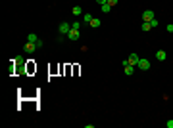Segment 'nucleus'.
I'll use <instances>...</instances> for the list:
<instances>
[{
	"mask_svg": "<svg viewBox=\"0 0 173 128\" xmlns=\"http://www.w3.org/2000/svg\"><path fill=\"white\" fill-rule=\"evenodd\" d=\"M13 61H15V63H25V59H23V56H18V58L13 59Z\"/></svg>",
	"mask_w": 173,
	"mask_h": 128,
	"instance_id": "f3484780",
	"label": "nucleus"
},
{
	"mask_svg": "<svg viewBox=\"0 0 173 128\" xmlns=\"http://www.w3.org/2000/svg\"><path fill=\"white\" fill-rule=\"evenodd\" d=\"M142 31H152V27H150V21H142Z\"/></svg>",
	"mask_w": 173,
	"mask_h": 128,
	"instance_id": "f8f14e48",
	"label": "nucleus"
},
{
	"mask_svg": "<svg viewBox=\"0 0 173 128\" xmlns=\"http://www.w3.org/2000/svg\"><path fill=\"white\" fill-rule=\"evenodd\" d=\"M27 40H29V42H37V44H38V48H42V40L38 38V36L35 34V32H29V34H27Z\"/></svg>",
	"mask_w": 173,
	"mask_h": 128,
	"instance_id": "20e7f679",
	"label": "nucleus"
},
{
	"mask_svg": "<svg viewBox=\"0 0 173 128\" xmlns=\"http://www.w3.org/2000/svg\"><path fill=\"white\" fill-rule=\"evenodd\" d=\"M160 25V23H158V19H156V17H154L152 21H150V27H152V29H156V27Z\"/></svg>",
	"mask_w": 173,
	"mask_h": 128,
	"instance_id": "dca6fc26",
	"label": "nucleus"
},
{
	"mask_svg": "<svg viewBox=\"0 0 173 128\" xmlns=\"http://www.w3.org/2000/svg\"><path fill=\"white\" fill-rule=\"evenodd\" d=\"M156 59H158V61H166V59H167V54L164 50H158V52H156Z\"/></svg>",
	"mask_w": 173,
	"mask_h": 128,
	"instance_id": "1a4fd4ad",
	"label": "nucleus"
},
{
	"mask_svg": "<svg viewBox=\"0 0 173 128\" xmlns=\"http://www.w3.org/2000/svg\"><path fill=\"white\" fill-rule=\"evenodd\" d=\"M167 31H169V32L173 34V25H167Z\"/></svg>",
	"mask_w": 173,
	"mask_h": 128,
	"instance_id": "412c9836",
	"label": "nucleus"
},
{
	"mask_svg": "<svg viewBox=\"0 0 173 128\" xmlns=\"http://www.w3.org/2000/svg\"><path fill=\"white\" fill-rule=\"evenodd\" d=\"M71 29H77V31H81V23H79V21H73V23H71Z\"/></svg>",
	"mask_w": 173,
	"mask_h": 128,
	"instance_id": "2eb2a0df",
	"label": "nucleus"
},
{
	"mask_svg": "<svg viewBox=\"0 0 173 128\" xmlns=\"http://www.w3.org/2000/svg\"><path fill=\"white\" fill-rule=\"evenodd\" d=\"M90 27H94V29H98V27L102 25V21L98 19V17H92V19H90V23H89Z\"/></svg>",
	"mask_w": 173,
	"mask_h": 128,
	"instance_id": "9d476101",
	"label": "nucleus"
},
{
	"mask_svg": "<svg viewBox=\"0 0 173 128\" xmlns=\"http://www.w3.org/2000/svg\"><path fill=\"white\" fill-rule=\"evenodd\" d=\"M35 50H38V44H37V42H29V40H27V42H25V52L33 54Z\"/></svg>",
	"mask_w": 173,
	"mask_h": 128,
	"instance_id": "39448f33",
	"label": "nucleus"
},
{
	"mask_svg": "<svg viewBox=\"0 0 173 128\" xmlns=\"http://www.w3.org/2000/svg\"><path fill=\"white\" fill-rule=\"evenodd\" d=\"M154 17H156V15H154L152 10H144V12H142V21H152Z\"/></svg>",
	"mask_w": 173,
	"mask_h": 128,
	"instance_id": "423d86ee",
	"label": "nucleus"
},
{
	"mask_svg": "<svg viewBox=\"0 0 173 128\" xmlns=\"http://www.w3.org/2000/svg\"><path fill=\"white\" fill-rule=\"evenodd\" d=\"M123 71H125V75L127 77H131V75H135V65H123Z\"/></svg>",
	"mask_w": 173,
	"mask_h": 128,
	"instance_id": "6e6552de",
	"label": "nucleus"
},
{
	"mask_svg": "<svg viewBox=\"0 0 173 128\" xmlns=\"http://www.w3.org/2000/svg\"><path fill=\"white\" fill-rule=\"evenodd\" d=\"M137 67H139L141 71H148L150 69V61H148L146 58H141L139 59V63H137Z\"/></svg>",
	"mask_w": 173,
	"mask_h": 128,
	"instance_id": "7ed1b4c3",
	"label": "nucleus"
},
{
	"mask_svg": "<svg viewBox=\"0 0 173 128\" xmlns=\"http://www.w3.org/2000/svg\"><path fill=\"white\" fill-rule=\"evenodd\" d=\"M71 12H73V15H81V6H73V10H71Z\"/></svg>",
	"mask_w": 173,
	"mask_h": 128,
	"instance_id": "ddd939ff",
	"label": "nucleus"
},
{
	"mask_svg": "<svg viewBox=\"0 0 173 128\" xmlns=\"http://www.w3.org/2000/svg\"><path fill=\"white\" fill-rule=\"evenodd\" d=\"M117 2H119V0H108V4H110V6H112V8H114L115 4H117Z\"/></svg>",
	"mask_w": 173,
	"mask_h": 128,
	"instance_id": "a211bd4d",
	"label": "nucleus"
},
{
	"mask_svg": "<svg viewBox=\"0 0 173 128\" xmlns=\"http://www.w3.org/2000/svg\"><path fill=\"white\" fill-rule=\"evenodd\" d=\"M166 126H167V128H173V119H171V121H167V122H166Z\"/></svg>",
	"mask_w": 173,
	"mask_h": 128,
	"instance_id": "6ab92c4d",
	"label": "nucleus"
},
{
	"mask_svg": "<svg viewBox=\"0 0 173 128\" xmlns=\"http://www.w3.org/2000/svg\"><path fill=\"white\" fill-rule=\"evenodd\" d=\"M100 8H102V12H104V13H110V12H112V6H110L108 2H106V4H102Z\"/></svg>",
	"mask_w": 173,
	"mask_h": 128,
	"instance_id": "9b49d317",
	"label": "nucleus"
},
{
	"mask_svg": "<svg viewBox=\"0 0 173 128\" xmlns=\"http://www.w3.org/2000/svg\"><path fill=\"white\" fill-rule=\"evenodd\" d=\"M69 31H71V23L69 21H62V23L58 25V32H60V34H65V36H67V32Z\"/></svg>",
	"mask_w": 173,
	"mask_h": 128,
	"instance_id": "f257e3e1",
	"label": "nucleus"
},
{
	"mask_svg": "<svg viewBox=\"0 0 173 128\" xmlns=\"http://www.w3.org/2000/svg\"><path fill=\"white\" fill-rule=\"evenodd\" d=\"M139 56H137V54H129V58H127V61H129V65H135V67H137V63H139Z\"/></svg>",
	"mask_w": 173,
	"mask_h": 128,
	"instance_id": "0eeeda50",
	"label": "nucleus"
},
{
	"mask_svg": "<svg viewBox=\"0 0 173 128\" xmlns=\"http://www.w3.org/2000/svg\"><path fill=\"white\" fill-rule=\"evenodd\" d=\"M79 38H81V31H77V29H71V31L67 32V40H71V42H77Z\"/></svg>",
	"mask_w": 173,
	"mask_h": 128,
	"instance_id": "f03ea898",
	"label": "nucleus"
},
{
	"mask_svg": "<svg viewBox=\"0 0 173 128\" xmlns=\"http://www.w3.org/2000/svg\"><path fill=\"white\" fill-rule=\"evenodd\" d=\"M106 2H108V0H96V4H100V6H102V4H106Z\"/></svg>",
	"mask_w": 173,
	"mask_h": 128,
	"instance_id": "aec40b11",
	"label": "nucleus"
},
{
	"mask_svg": "<svg viewBox=\"0 0 173 128\" xmlns=\"http://www.w3.org/2000/svg\"><path fill=\"white\" fill-rule=\"evenodd\" d=\"M90 19H92V13H85V15H83V21H85V23H90Z\"/></svg>",
	"mask_w": 173,
	"mask_h": 128,
	"instance_id": "4468645a",
	"label": "nucleus"
}]
</instances>
